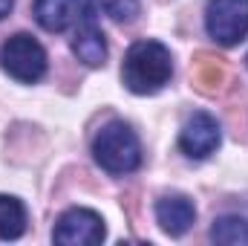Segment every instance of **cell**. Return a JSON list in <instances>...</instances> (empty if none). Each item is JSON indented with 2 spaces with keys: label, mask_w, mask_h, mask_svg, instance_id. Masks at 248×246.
Instances as JSON below:
<instances>
[{
  "label": "cell",
  "mask_w": 248,
  "mask_h": 246,
  "mask_svg": "<svg viewBox=\"0 0 248 246\" xmlns=\"http://www.w3.org/2000/svg\"><path fill=\"white\" fill-rule=\"evenodd\" d=\"M0 67L15 81L35 84L46 72V53H44V47L32 35L17 32V35L3 41V47H0Z\"/></svg>",
  "instance_id": "obj_3"
},
{
  "label": "cell",
  "mask_w": 248,
  "mask_h": 246,
  "mask_svg": "<svg viewBox=\"0 0 248 246\" xmlns=\"http://www.w3.org/2000/svg\"><path fill=\"white\" fill-rule=\"evenodd\" d=\"M12 6H15V0H0V20L12 12Z\"/></svg>",
  "instance_id": "obj_13"
},
{
  "label": "cell",
  "mask_w": 248,
  "mask_h": 246,
  "mask_svg": "<svg viewBox=\"0 0 248 246\" xmlns=\"http://www.w3.org/2000/svg\"><path fill=\"white\" fill-rule=\"evenodd\" d=\"M84 9V0H35L32 15L46 32H63L81 20Z\"/></svg>",
  "instance_id": "obj_9"
},
{
  "label": "cell",
  "mask_w": 248,
  "mask_h": 246,
  "mask_svg": "<svg viewBox=\"0 0 248 246\" xmlns=\"http://www.w3.org/2000/svg\"><path fill=\"white\" fill-rule=\"evenodd\" d=\"M93 6L101 9L104 15H110L119 23H130L139 15V0H93Z\"/></svg>",
  "instance_id": "obj_12"
},
{
  "label": "cell",
  "mask_w": 248,
  "mask_h": 246,
  "mask_svg": "<svg viewBox=\"0 0 248 246\" xmlns=\"http://www.w3.org/2000/svg\"><path fill=\"white\" fill-rule=\"evenodd\" d=\"M246 64H248V58H246Z\"/></svg>",
  "instance_id": "obj_14"
},
{
  "label": "cell",
  "mask_w": 248,
  "mask_h": 246,
  "mask_svg": "<svg viewBox=\"0 0 248 246\" xmlns=\"http://www.w3.org/2000/svg\"><path fill=\"white\" fill-rule=\"evenodd\" d=\"M52 241L61 246H95L104 241V220L93 209H69L58 217Z\"/></svg>",
  "instance_id": "obj_5"
},
{
  "label": "cell",
  "mask_w": 248,
  "mask_h": 246,
  "mask_svg": "<svg viewBox=\"0 0 248 246\" xmlns=\"http://www.w3.org/2000/svg\"><path fill=\"white\" fill-rule=\"evenodd\" d=\"M173 75L170 50L159 41H136L122 61V81L136 96L159 93Z\"/></svg>",
  "instance_id": "obj_1"
},
{
  "label": "cell",
  "mask_w": 248,
  "mask_h": 246,
  "mask_svg": "<svg viewBox=\"0 0 248 246\" xmlns=\"http://www.w3.org/2000/svg\"><path fill=\"white\" fill-rule=\"evenodd\" d=\"M205 29L222 47L240 44L248 35V0H208Z\"/></svg>",
  "instance_id": "obj_4"
},
{
  "label": "cell",
  "mask_w": 248,
  "mask_h": 246,
  "mask_svg": "<svg viewBox=\"0 0 248 246\" xmlns=\"http://www.w3.org/2000/svg\"><path fill=\"white\" fill-rule=\"evenodd\" d=\"M211 241L222 246H248V220L237 214L217 217L211 226Z\"/></svg>",
  "instance_id": "obj_11"
},
{
  "label": "cell",
  "mask_w": 248,
  "mask_h": 246,
  "mask_svg": "<svg viewBox=\"0 0 248 246\" xmlns=\"http://www.w3.org/2000/svg\"><path fill=\"white\" fill-rule=\"evenodd\" d=\"M156 220L165 235L179 238L196 220V206L187 200L185 194H165L156 200Z\"/></svg>",
  "instance_id": "obj_8"
},
{
  "label": "cell",
  "mask_w": 248,
  "mask_h": 246,
  "mask_svg": "<svg viewBox=\"0 0 248 246\" xmlns=\"http://www.w3.org/2000/svg\"><path fill=\"white\" fill-rule=\"evenodd\" d=\"M93 157L107 174H133L141 165V145L133 127L124 122H107L93 139Z\"/></svg>",
  "instance_id": "obj_2"
},
{
  "label": "cell",
  "mask_w": 248,
  "mask_h": 246,
  "mask_svg": "<svg viewBox=\"0 0 248 246\" xmlns=\"http://www.w3.org/2000/svg\"><path fill=\"white\" fill-rule=\"evenodd\" d=\"M26 232V209L17 197L0 194V241H17Z\"/></svg>",
  "instance_id": "obj_10"
},
{
  "label": "cell",
  "mask_w": 248,
  "mask_h": 246,
  "mask_svg": "<svg viewBox=\"0 0 248 246\" xmlns=\"http://www.w3.org/2000/svg\"><path fill=\"white\" fill-rule=\"evenodd\" d=\"M219 142H222V127H219V122L211 113H205V110L193 113L182 124V130H179V148H182V154L190 157V159L211 157L219 148Z\"/></svg>",
  "instance_id": "obj_6"
},
{
  "label": "cell",
  "mask_w": 248,
  "mask_h": 246,
  "mask_svg": "<svg viewBox=\"0 0 248 246\" xmlns=\"http://www.w3.org/2000/svg\"><path fill=\"white\" fill-rule=\"evenodd\" d=\"M72 53L87 67H104V61H107V38H104V32L95 23L93 6H87L81 20H78L75 38H72Z\"/></svg>",
  "instance_id": "obj_7"
}]
</instances>
